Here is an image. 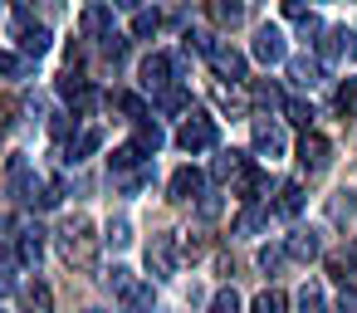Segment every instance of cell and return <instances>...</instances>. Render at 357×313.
<instances>
[{
  "mask_svg": "<svg viewBox=\"0 0 357 313\" xmlns=\"http://www.w3.org/2000/svg\"><path fill=\"white\" fill-rule=\"evenodd\" d=\"M15 30H20V54H25V59L50 54V30H45V25H30V15H25V10L15 15Z\"/></svg>",
  "mask_w": 357,
  "mask_h": 313,
  "instance_id": "obj_6",
  "label": "cell"
},
{
  "mask_svg": "<svg viewBox=\"0 0 357 313\" xmlns=\"http://www.w3.org/2000/svg\"><path fill=\"white\" fill-rule=\"evenodd\" d=\"M118 186L132 196V191H142V186H147V171H128V176H118Z\"/></svg>",
  "mask_w": 357,
  "mask_h": 313,
  "instance_id": "obj_42",
  "label": "cell"
},
{
  "mask_svg": "<svg viewBox=\"0 0 357 313\" xmlns=\"http://www.w3.org/2000/svg\"><path fill=\"white\" fill-rule=\"evenodd\" d=\"M98 45H103V54H108V59H123V54H128V40H123L118 30H113L108 40H98Z\"/></svg>",
  "mask_w": 357,
  "mask_h": 313,
  "instance_id": "obj_37",
  "label": "cell"
},
{
  "mask_svg": "<svg viewBox=\"0 0 357 313\" xmlns=\"http://www.w3.org/2000/svg\"><path fill=\"white\" fill-rule=\"evenodd\" d=\"M142 89L147 93H167L172 89V59L167 54H147L142 59Z\"/></svg>",
  "mask_w": 357,
  "mask_h": 313,
  "instance_id": "obj_7",
  "label": "cell"
},
{
  "mask_svg": "<svg viewBox=\"0 0 357 313\" xmlns=\"http://www.w3.org/2000/svg\"><path fill=\"white\" fill-rule=\"evenodd\" d=\"M6 113H10V108H6V103H0V132H6V123H10V118H6Z\"/></svg>",
  "mask_w": 357,
  "mask_h": 313,
  "instance_id": "obj_47",
  "label": "cell"
},
{
  "mask_svg": "<svg viewBox=\"0 0 357 313\" xmlns=\"http://www.w3.org/2000/svg\"><path fill=\"white\" fill-rule=\"evenodd\" d=\"M137 147H142V152H162V147H167V132L142 118V123H137Z\"/></svg>",
  "mask_w": 357,
  "mask_h": 313,
  "instance_id": "obj_23",
  "label": "cell"
},
{
  "mask_svg": "<svg viewBox=\"0 0 357 313\" xmlns=\"http://www.w3.org/2000/svg\"><path fill=\"white\" fill-rule=\"evenodd\" d=\"M337 313H357V293H352V289L337 293Z\"/></svg>",
  "mask_w": 357,
  "mask_h": 313,
  "instance_id": "obj_45",
  "label": "cell"
},
{
  "mask_svg": "<svg viewBox=\"0 0 357 313\" xmlns=\"http://www.w3.org/2000/svg\"><path fill=\"white\" fill-rule=\"evenodd\" d=\"M157 25H162V20H157L152 10H137V20H132V35H137V40H147V35H157Z\"/></svg>",
  "mask_w": 357,
  "mask_h": 313,
  "instance_id": "obj_32",
  "label": "cell"
},
{
  "mask_svg": "<svg viewBox=\"0 0 357 313\" xmlns=\"http://www.w3.org/2000/svg\"><path fill=\"white\" fill-rule=\"evenodd\" d=\"M0 74H6V79H20V74H25V59L10 54V49H0Z\"/></svg>",
  "mask_w": 357,
  "mask_h": 313,
  "instance_id": "obj_33",
  "label": "cell"
},
{
  "mask_svg": "<svg viewBox=\"0 0 357 313\" xmlns=\"http://www.w3.org/2000/svg\"><path fill=\"white\" fill-rule=\"evenodd\" d=\"M147 269H152L157 279H172V274H176V240H172V235H152V245H147Z\"/></svg>",
  "mask_w": 357,
  "mask_h": 313,
  "instance_id": "obj_5",
  "label": "cell"
},
{
  "mask_svg": "<svg viewBox=\"0 0 357 313\" xmlns=\"http://www.w3.org/2000/svg\"><path fill=\"white\" fill-rule=\"evenodd\" d=\"M20 313H54V293H50V284H25L20 289Z\"/></svg>",
  "mask_w": 357,
  "mask_h": 313,
  "instance_id": "obj_14",
  "label": "cell"
},
{
  "mask_svg": "<svg viewBox=\"0 0 357 313\" xmlns=\"http://www.w3.org/2000/svg\"><path fill=\"white\" fill-rule=\"evenodd\" d=\"M337 113H357V84H342L337 89Z\"/></svg>",
  "mask_w": 357,
  "mask_h": 313,
  "instance_id": "obj_40",
  "label": "cell"
},
{
  "mask_svg": "<svg viewBox=\"0 0 357 313\" xmlns=\"http://www.w3.org/2000/svg\"><path fill=\"white\" fill-rule=\"evenodd\" d=\"M0 230H6V220H0Z\"/></svg>",
  "mask_w": 357,
  "mask_h": 313,
  "instance_id": "obj_49",
  "label": "cell"
},
{
  "mask_svg": "<svg viewBox=\"0 0 357 313\" xmlns=\"http://www.w3.org/2000/svg\"><path fill=\"white\" fill-rule=\"evenodd\" d=\"M298 35H303L308 45H318V40H323L328 30H323V20H318V15H308V20H298Z\"/></svg>",
  "mask_w": 357,
  "mask_h": 313,
  "instance_id": "obj_34",
  "label": "cell"
},
{
  "mask_svg": "<svg viewBox=\"0 0 357 313\" xmlns=\"http://www.w3.org/2000/svg\"><path fill=\"white\" fill-rule=\"evenodd\" d=\"M10 289H15V264H10V259H0V298H6Z\"/></svg>",
  "mask_w": 357,
  "mask_h": 313,
  "instance_id": "obj_41",
  "label": "cell"
},
{
  "mask_svg": "<svg viewBox=\"0 0 357 313\" xmlns=\"http://www.w3.org/2000/svg\"><path fill=\"white\" fill-rule=\"evenodd\" d=\"M215 20L220 25H240L245 20V0H215Z\"/></svg>",
  "mask_w": 357,
  "mask_h": 313,
  "instance_id": "obj_27",
  "label": "cell"
},
{
  "mask_svg": "<svg viewBox=\"0 0 357 313\" xmlns=\"http://www.w3.org/2000/svg\"><path fill=\"white\" fill-rule=\"evenodd\" d=\"M284 259H289V250H284V245H269V250H259V269H264V274H274Z\"/></svg>",
  "mask_w": 357,
  "mask_h": 313,
  "instance_id": "obj_31",
  "label": "cell"
},
{
  "mask_svg": "<svg viewBox=\"0 0 357 313\" xmlns=\"http://www.w3.org/2000/svg\"><path fill=\"white\" fill-rule=\"evenodd\" d=\"M108 284H113V293H128V289L137 284V274H132L128 264H113V269H108Z\"/></svg>",
  "mask_w": 357,
  "mask_h": 313,
  "instance_id": "obj_29",
  "label": "cell"
},
{
  "mask_svg": "<svg viewBox=\"0 0 357 313\" xmlns=\"http://www.w3.org/2000/svg\"><path fill=\"white\" fill-rule=\"evenodd\" d=\"M289 79H294L298 89H313V84H323V64L308 59V54H298V59H289Z\"/></svg>",
  "mask_w": 357,
  "mask_h": 313,
  "instance_id": "obj_16",
  "label": "cell"
},
{
  "mask_svg": "<svg viewBox=\"0 0 357 313\" xmlns=\"http://www.w3.org/2000/svg\"><path fill=\"white\" fill-rule=\"evenodd\" d=\"M103 240H108L113 250H128V245H132V225H128V220L118 215V220H108V230H103Z\"/></svg>",
  "mask_w": 357,
  "mask_h": 313,
  "instance_id": "obj_25",
  "label": "cell"
},
{
  "mask_svg": "<svg viewBox=\"0 0 357 313\" xmlns=\"http://www.w3.org/2000/svg\"><path fill=\"white\" fill-rule=\"evenodd\" d=\"M318 54H323L328 64H352V59H357V35H352L347 25L328 30V35L318 40Z\"/></svg>",
  "mask_w": 357,
  "mask_h": 313,
  "instance_id": "obj_3",
  "label": "cell"
},
{
  "mask_svg": "<svg viewBox=\"0 0 357 313\" xmlns=\"http://www.w3.org/2000/svg\"><path fill=\"white\" fill-rule=\"evenodd\" d=\"M303 211V186H279V201H274V215H284V220H294Z\"/></svg>",
  "mask_w": 357,
  "mask_h": 313,
  "instance_id": "obj_21",
  "label": "cell"
},
{
  "mask_svg": "<svg viewBox=\"0 0 357 313\" xmlns=\"http://www.w3.org/2000/svg\"><path fill=\"white\" fill-rule=\"evenodd\" d=\"M284 15L289 20H308V6H303V0H284Z\"/></svg>",
  "mask_w": 357,
  "mask_h": 313,
  "instance_id": "obj_43",
  "label": "cell"
},
{
  "mask_svg": "<svg viewBox=\"0 0 357 313\" xmlns=\"http://www.w3.org/2000/svg\"><path fill=\"white\" fill-rule=\"evenodd\" d=\"M113 6H118V10H132V15H137V10H142V0H113Z\"/></svg>",
  "mask_w": 357,
  "mask_h": 313,
  "instance_id": "obj_46",
  "label": "cell"
},
{
  "mask_svg": "<svg viewBox=\"0 0 357 313\" xmlns=\"http://www.w3.org/2000/svg\"><path fill=\"white\" fill-rule=\"evenodd\" d=\"M157 103H162L167 113H181V108H186V93H181V89H167V93H157Z\"/></svg>",
  "mask_w": 357,
  "mask_h": 313,
  "instance_id": "obj_38",
  "label": "cell"
},
{
  "mask_svg": "<svg viewBox=\"0 0 357 313\" xmlns=\"http://www.w3.org/2000/svg\"><path fill=\"white\" fill-rule=\"evenodd\" d=\"M264 220H269V211H264V206H245V211L235 215L230 235H259V230H264Z\"/></svg>",
  "mask_w": 357,
  "mask_h": 313,
  "instance_id": "obj_18",
  "label": "cell"
},
{
  "mask_svg": "<svg viewBox=\"0 0 357 313\" xmlns=\"http://www.w3.org/2000/svg\"><path fill=\"white\" fill-rule=\"evenodd\" d=\"M323 303H328L323 298V284H303L298 289V313H323Z\"/></svg>",
  "mask_w": 357,
  "mask_h": 313,
  "instance_id": "obj_26",
  "label": "cell"
},
{
  "mask_svg": "<svg viewBox=\"0 0 357 313\" xmlns=\"http://www.w3.org/2000/svg\"><path fill=\"white\" fill-rule=\"evenodd\" d=\"M255 98H259V103H269V108H284V93H279V84H255Z\"/></svg>",
  "mask_w": 357,
  "mask_h": 313,
  "instance_id": "obj_35",
  "label": "cell"
},
{
  "mask_svg": "<svg viewBox=\"0 0 357 313\" xmlns=\"http://www.w3.org/2000/svg\"><path fill=\"white\" fill-rule=\"evenodd\" d=\"M84 313H108V308H84Z\"/></svg>",
  "mask_w": 357,
  "mask_h": 313,
  "instance_id": "obj_48",
  "label": "cell"
},
{
  "mask_svg": "<svg viewBox=\"0 0 357 313\" xmlns=\"http://www.w3.org/2000/svg\"><path fill=\"white\" fill-rule=\"evenodd\" d=\"M215 142H220V132H215V118H206V113H191V118L176 128V147L191 152V157H196V152H211Z\"/></svg>",
  "mask_w": 357,
  "mask_h": 313,
  "instance_id": "obj_1",
  "label": "cell"
},
{
  "mask_svg": "<svg viewBox=\"0 0 357 313\" xmlns=\"http://www.w3.org/2000/svg\"><path fill=\"white\" fill-rule=\"evenodd\" d=\"M289 308V298L279 293V289H264L259 298H255V313H284Z\"/></svg>",
  "mask_w": 357,
  "mask_h": 313,
  "instance_id": "obj_28",
  "label": "cell"
},
{
  "mask_svg": "<svg viewBox=\"0 0 357 313\" xmlns=\"http://www.w3.org/2000/svg\"><path fill=\"white\" fill-rule=\"evenodd\" d=\"M118 103H123V113H128V118H132V123H142V118H147V103H142V98H137V93H123V98H118Z\"/></svg>",
  "mask_w": 357,
  "mask_h": 313,
  "instance_id": "obj_36",
  "label": "cell"
},
{
  "mask_svg": "<svg viewBox=\"0 0 357 313\" xmlns=\"http://www.w3.org/2000/svg\"><path fill=\"white\" fill-rule=\"evenodd\" d=\"M59 250L74 264H89L93 259V225H89V215H74V220L59 225Z\"/></svg>",
  "mask_w": 357,
  "mask_h": 313,
  "instance_id": "obj_2",
  "label": "cell"
},
{
  "mask_svg": "<svg viewBox=\"0 0 357 313\" xmlns=\"http://www.w3.org/2000/svg\"><path fill=\"white\" fill-rule=\"evenodd\" d=\"M284 113H289V123H298V128L313 123V108H308V103H284Z\"/></svg>",
  "mask_w": 357,
  "mask_h": 313,
  "instance_id": "obj_39",
  "label": "cell"
},
{
  "mask_svg": "<svg viewBox=\"0 0 357 313\" xmlns=\"http://www.w3.org/2000/svg\"><path fill=\"white\" fill-rule=\"evenodd\" d=\"M103 147V132L98 128H84L79 137H74V147H69V162H84V157H93Z\"/></svg>",
  "mask_w": 357,
  "mask_h": 313,
  "instance_id": "obj_20",
  "label": "cell"
},
{
  "mask_svg": "<svg viewBox=\"0 0 357 313\" xmlns=\"http://www.w3.org/2000/svg\"><path fill=\"white\" fill-rule=\"evenodd\" d=\"M250 54H255L259 64H284V59H289V49H284V35H279L274 25H259V30H255V45H250Z\"/></svg>",
  "mask_w": 357,
  "mask_h": 313,
  "instance_id": "obj_4",
  "label": "cell"
},
{
  "mask_svg": "<svg viewBox=\"0 0 357 313\" xmlns=\"http://www.w3.org/2000/svg\"><path fill=\"white\" fill-rule=\"evenodd\" d=\"M240 308H245V303H240L235 289H220V293L211 298V313H240Z\"/></svg>",
  "mask_w": 357,
  "mask_h": 313,
  "instance_id": "obj_30",
  "label": "cell"
},
{
  "mask_svg": "<svg viewBox=\"0 0 357 313\" xmlns=\"http://www.w3.org/2000/svg\"><path fill=\"white\" fill-rule=\"evenodd\" d=\"M328 157H333L328 137H323V132H303V142H298V162H303V171H323Z\"/></svg>",
  "mask_w": 357,
  "mask_h": 313,
  "instance_id": "obj_8",
  "label": "cell"
},
{
  "mask_svg": "<svg viewBox=\"0 0 357 313\" xmlns=\"http://www.w3.org/2000/svg\"><path fill=\"white\" fill-rule=\"evenodd\" d=\"M206 191V176L196 171V167H181V171H172V201H196Z\"/></svg>",
  "mask_w": 357,
  "mask_h": 313,
  "instance_id": "obj_12",
  "label": "cell"
},
{
  "mask_svg": "<svg viewBox=\"0 0 357 313\" xmlns=\"http://www.w3.org/2000/svg\"><path fill=\"white\" fill-rule=\"evenodd\" d=\"M0 313H6V308H0Z\"/></svg>",
  "mask_w": 357,
  "mask_h": 313,
  "instance_id": "obj_50",
  "label": "cell"
},
{
  "mask_svg": "<svg viewBox=\"0 0 357 313\" xmlns=\"http://www.w3.org/2000/svg\"><path fill=\"white\" fill-rule=\"evenodd\" d=\"M201 215L215 220V215H220V196H201Z\"/></svg>",
  "mask_w": 357,
  "mask_h": 313,
  "instance_id": "obj_44",
  "label": "cell"
},
{
  "mask_svg": "<svg viewBox=\"0 0 357 313\" xmlns=\"http://www.w3.org/2000/svg\"><path fill=\"white\" fill-rule=\"evenodd\" d=\"M211 69H215L220 79H245V54H240L235 45H215V49H211Z\"/></svg>",
  "mask_w": 357,
  "mask_h": 313,
  "instance_id": "obj_9",
  "label": "cell"
},
{
  "mask_svg": "<svg viewBox=\"0 0 357 313\" xmlns=\"http://www.w3.org/2000/svg\"><path fill=\"white\" fill-rule=\"evenodd\" d=\"M118 298H123V308H128V313H152V303H157L152 284H142V279H137L128 293H118Z\"/></svg>",
  "mask_w": 357,
  "mask_h": 313,
  "instance_id": "obj_19",
  "label": "cell"
},
{
  "mask_svg": "<svg viewBox=\"0 0 357 313\" xmlns=\"http://www.w3.org/2000/svg\"><path fill=\"white\" fill-rule=\"evenodd\" d=\"M284 250H289V259H298V264H308V259H318V254H323V240H318L313 230H289V240H284Z\"/></svg>",
  "mask_w": 357,
  "mask_h": 313,
  "instance_id": "obj_11",
  "label": "cell"
},
{
  "mask_svg": "<svg viewBox=\"0 0 357 313\" xmlns=\"http://www.w3.org/2000/svg\"><path fill=\"white\" fill-rule=\"evenodd\" d=\"M284 147H289L284 128H274V123H255V152H264V157H284Z\"/></svg>",
  "mask_w": 357,
  "mask_h": 313,
  "instance_id": "obj_13",
  "label": "cell"
},
{
  "mask_svg": "<svg viewBox=\"0 0 357 313\" xmlns=\"http://www.w3.org/2000/svg\"><path fill=\"white\" fill-rule=\"evenodd\" d=\"M40 254H45V230L40 225H25L20 230V240H15V264H40Z\"/></svg>",
  "mask_w": 357,
  "mask_h": 313,
  "instance_id": "obj_10",
  "label": "cell"
},
{
  "mask_svg": "<svg viewBox=\"0 0 357 313\" xmlns=\"http://www.w3.org/2000/svg\"><path fill=\"white\" fill-rule=\"evenodd\" d=\"M215 103H220L225 113H245L250 98H245V89H235V79H230V84H215Z\"/></svg>",
  "mask_w": 357,
  "mask_h": 313,
  "instance_id": "obj_22",
  "label": "cell"
},
{
  "mask_svg": "<svg viewBox=\"0 0 357 313\" xmlns=\"http://www.w3.org/2000/svg\"><path fill=\"white\" fill-rule=\"evenodd\" d=\"M137 162H142V147H137V142H128V147H118V152L108 157V167H113L118 176H128V171H132Z\"/></svg>",
  "mask_w": 357,
  "mask_h": 313,
  "instance_id": "obj_24",
  "label": "cell"
},
{
  "mask_svg": "<svg viewBox=\"0 0 357 313\" xmlns=\"http://www.w3.org/2000/svg\"><path fill=\"white\" fill-rule=\"evenodd\" d=\"M84 35L89 40H108L113 35V10L108 6H89L84 10Z\"/></svg>",
  "mask_w": 357,
  "mask_h": 313,
  "instance_id": "obj_15",
  "label": "cell"
},
{
  "mask_svg": "<svg viewBox=\"0 0 357 313\" xmlns=\"http://www.w3.org/2000/svg\"><path fill=\"white\" fill-rule=\"evenodd\" d=\"M245 167H250V162H245V152H220V157H215V167H211V176H215V181H240V176H245Z\"/></svg>",
  "mask_w": 357,
  "mask_h": 313,
  "instance_id": "obj_17",
  "label": "cell"
}]
</instances>
